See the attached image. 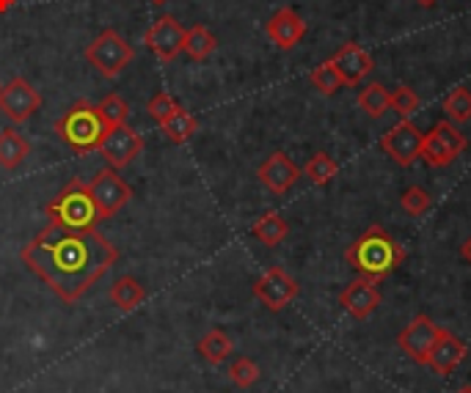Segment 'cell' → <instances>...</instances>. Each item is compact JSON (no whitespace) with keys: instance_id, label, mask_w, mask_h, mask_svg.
I'll use <instances>...</instances> for the list:
<instances>
[{"instance_id":"obj_1","label":"cell","mask_w":471,"mask_h":393,"mask_svg":"<svg viewBox=\"0 0 471 393\" xmlns=\"http://www.w3.org/2000/svg\"><path fill=\"white\" fill-rule=\"evenodd\" d=\"M22 265L42 278L64 303H78L116 261L119 250L97 228L75 232L58 223H47L22 248Z\"/></svg>"},{"instance_id":"obj_2","label":"cell","mask_w":471,"mask_h":393,"mask_svg":"<svg viewBox=\"0 0 471 393\" xmlns=\"http://www.w3.org/2000/svg\"><path fill=\"white\" fill-rule=\"evenodd\" d=\"M344 258H348V265L356 270V275L372 278V281H384L392 273L400 270V265L408 258V250L386 232L384 225H369L367 232L348 245L344 250Z\"/></svg>"},{"instance_id":"obj_3","label":"cell","mask_w":471,"mask_h":393,"mask_svg":"<svg viewBox=\"0 0 471 393\" xmlns=\"http://www.w3.org/2000/svg\"><path fill=\"white\" fill-rule=\"evenodd\" d=\"M108 133V124L100 116L97 105H91L88 100L75 102L64 116L55 121V135L61 143H67L75 154H91L100 151L103 141Z\"/></svg>"},{"instance_id":"obj_4","label":"cell","mask_w":471,"mask_h":393,"mask_svg":"<svg viewBox=\"0 0 471 393\" xmlns=\"http://www.w3.org/2000/svg\"><path fill=\"white\" fill-rule=\"evenodd\" d=\"M47 217L64 228H75V232H88V228L100 225V212L97 204H94L88 184H83L80 179H72L64 190H61L55 199L45 207Z\"/></svg>"},{"instance_id":"obj_5","label":"cell","mask_w":471,"mask_h":393,"mask_svg":"<svg viewBox=\"0 0 471 393\" xmlns=\"http://www.w3.org/2000/svg\"><path fill=\"white\" fill-rule=\"evenodd\" d=\"M83 58H86L103 78L111 80V78H119L124 70L130 67L133 58H136V50H133V45H130L128 39L119 34V30L108 28V30H103V34L86 47Z\"/></svg>"},{"instance_id":"obj_6","label":"cell","mask_w":471,"mask_h":393,"mask_svg":"<svg viewBox=\"0 0 471 393\" xmlns=\"http://www.w3.org/2000/svg\"><path fill=\"white\" fill-rule=\"evenodd\" d=\"M468 141L452 121H435L422 141V160L430 168H447L466 151Z\"/></svg>"},{"instance_id":"obj_7","label":"cell","mask_w":471,"mask_h":393,"mask_svg":"<svg viewBox=\"0 0 471 393\" xmlns=\"http://www.w3.org/2000/svg\"><path fill=\"white\" fill-rule=\"evenodd\" d=\"M438 333H442V327H438L430 316L417 314V316L397 333V347H400V352H402L408 360H414V364H419V366H427L430 349L435 347Z\"/></svg>"},{"instance_id":"obj_8","label":"cell","mask_w":471,"mask_h":393,"mask_svg":"<svg viewBox=\"0 0 471 393\" xmlns=\"http://www.w3.org/2000/svg\"><path fill=\"white\" fill-rule=\"evenodd\" d=\"M88 192H91L94 204H97V212H100L103 220L113 217L124 204L133 199V187L116 174V168H103L97 176L88 182Z\"/></svg>"},{"instance_id":"obj_9","label":"cell","mask_w":471,"mask_h":393,"mask_svg":"<svg viewBox=\"0 0 471 393\" xmlns=\"http://www.w3.org/2000/svg\"><path fill=\"white\" fill-rule=\"evenodd\" d=\"M422 141L425 133L408 119H400L389 133L381 138V149L402 168H411L417 160H422Z\"/></svg>"},{"instance_id":"obj_10","label":"cell","mask_w":471,"mask_h":393,"mask_svg":"<svg viewBox=\"0 0 471 393\" xmlns=\"http://www.w3.org/2000/svg\"><path fill=\"white\" fill-rule=\"evenodd\" d=\"M301 294L298 281L281 267H270L260 275V281L254 283V298L273 314L285 311L295 298Z\"/></svg>"},{"instance_id":"obj_11","label":"cell","mask_w":471,"mask_h":393,"mask_svg":"<svg viewBox=\"0 0 471 393\" xmlns=\"http://www.w3.org/2000/svg\"><path fill=\"white\" fill-rule=\"evenodd\" d=\"M185 25L174 17V14H163L157 17L144 34V45L149 47V53H154L157 61L171 63L177 61V55L182 53L185 45Z\"/></svg>"},{"instance_id":"obj_12","label":"cell","mask_w":471,"mask_h":393,"mask_svg":"<svg viewBox=\"0 0 471 393\" xmlns=\"http://www.w3.org/2000/svg\"><path fill=\"white\" fill-rule=\"evenodd\" d=\"M39 111H42V94L25 78H14L0 88V113L12 119L14 124L34 119Z\"/></svg>"},{"instance_id":"obj_13","label":"cell","mask_w":471,"mask_h":393,"mask_svg":"<svg viewBox=\"0 0 471 393\" xmlns=\"http://www.w3.org/2000/svg\"><path fill=\"white\" fill-rule=\"evenodd\" d=\"M144 151V138L141 133H136V129L130 124H116V127H108L105 133V141L100 146V154L105 157V162L111 168H124L130 166V162Z\"/></svg>"},{"instance_id":"obj_14","label":"cell","mask_w":471,"mask_h":393,"mask_svg":"<svg viewBox=\"0 0 471 393\" xmlns=\"http://www.w3.org/2000/svg\"><path fill=\"white\" fill-rule=\"evenodd\" d=\"M339 306L348 311L353 319L364 322L369 319L375 311L381 308V289H378V281H372V278H353L348 286H344L339 291Z\"/></svg>"},{"instance_id":"obj_15","label":"cell","mask_w":471,"mask_h":393,"mask_svg":"<svg viewBox=\"0 0 471 393\" xmlns=\"http://www.w3.org/2000/svg\"><path fill=\"white\" fill-rule=\"evenodd\" d=\"M331 63L336 67V72H339V78H342L344 86H359V83H364V78H369L375 72L372 55L361 45H356V42L342 45L334 53Z\"/></svg>"},{"instance_id":"obj_16","label":"cell","mask_w":471,"mask_h":393,"mask_svg":"<svg viewBox=\"0 0 471 393\" xmlns=\"http://www.w3.org/2000/svg\"><path fill=\"white\" fill-rule=\"evenodd\" d=\"M260 182L273 192V195H285L295 187V182L303 176L301 168L285 154V151H273L257 171Z\"/></svg>"},{"instance_id":"obj_17","label":"cell","mask_w":471,"mask_h":393,"mask_svg":"<svg viewBox=\"0 0 471 393\" xmlns=\"http://www.w3.org/2000/svg\"><path fill=\"white\" fill-rule=\"evenodd\" d=\"M265 34H268V39H270L278 50H293V47H298V45L303 42V37H306V22H303V17H301L295 9L285 6V9H278V12L268 20Z\"/></svg>"},{"instance_id":"obj_18","label":"cell","mask_w":471,"mask_h":393,"mask_svg":"<svg viewBox=\"0 0 471 393\" xmlns=\"http://www.w3.org/2000/svg\"><path fill=\"white\" fill-rule=\"evenodd\" d=\"M463 357H466V344H463L455 333H450V331H444V327H442V333H438L435 347L430 349L427 366H430L435 374L447 377V374H452V372L463 364Z\"/></svg>"},{"instance_id":"obj_19","label":"cell","mask_w":471,"mask_h":393,"mask_svg":"<svg viewBox=\"0 0 471 393\" xmlns=\"http://www.w3.org/2000/svg\"><path fill=\"white\" fill-rule=\"evenodd\" d=\"M108 298H111V303L119 311H133V308H138L146 300V289L133 275H121V278H116L111 283Z\"/></svg>"},{"instance_id":"obj_20","label":"cell","mask_w":471,"mask_h":393,"mask_svg":"<svg viewBox=\"0 0 471 393\" xmlns=\"http://www.w3.org/2000/svg\"><path fill=\"white\" fill-rule=\"evenodd\" d=\"M28 154H30V143L17 129H0V168L17 171Z\"/></svg>"},{"instance_id":"obj_21","label":"cell","mask_w":471,"mask_h":393,"mask_svg":"<svg viewBox=\"0 0 471 393\" xmlns=\"http://www.w3.org/2000/svg\"><path fill=\"white\" fill-rule=\"evenodd\" d=\"M251 234H254L262 245L276 248V245H281L287 240L290 225H287V220L281 212H265L260 220H254V225H251Z\"/></svg>"},{"instance_id":"obj_22","label":"cell","mask_w":471,"mask_h":393,"mask_svg":"<svg viewBox=\"0 0 471 393\" xmlns=\"http://www.w3.org/2000/svg\"><path fill=\"white\" fill-rule=\"evenodd\" d=\"M218 47V39L212 37V30L207 25H194L185 30V45L182 53L191 61H207Z\"/></svg>"},{"instance_id":"obj_23","label":"cell","mask_w":471,"mask_h":393,"mask_svg":"<svg viewBox=\"0 0 471 393\" xmlns=\"http://www.w3.org/2000/svg\"><path fill=\"white\" fill-rule=\"evenodd\" d=\"M359 108L369 119H381L392 111V91H386L384 83H367L359 91Z\"/></svg>"},{"instance_id":"obj_24","label":"cell","mask_w":471,"mask_h":393,"mask_svg":"<svg viewBox=\"0 0 471 393\" xmlns=\"http://www.w3.org/2000/svg\"><path fill=\"white\" fill-rule=\"evenodd\" d=\"M161 129L166 133V138L171 141V143H187L194 135H196V129H199V121H196V116L191 113V111H185L182 105L177 108V113L174 116H169L163 124H161Z\"/></svg>"},{"instance_id":"obj_25","label":"cell","mask_w":471,"mask_h":393,"mask_svg":"<svg viewBox=\"0 0 471 393\" xmlns=\"http://www.w3.org/2000/svg\"><path fill=\"white\" fill-rule=\"evenodd\" d=\"M199 355L207 360V364H224V360L235 352V341L224 333V331H207L199 341Z\"/></svg>"},{"instance_id":"obj_26","label":"cell","mask_w":471,"mask_h":393,"mask_svg":"<svg viewBox=\"0 0 471 393\" xmlns=\"http://www.w3.org/2000/svg\"><path fill=\"white\" fill-rule=\"evenodd\" d=\"M301 174H303L311 184L326 187V184H331L334 176L339 174V166H336V160H334L331 154L318 151V154H311V157H309V162L301 168Z\"/></svg>"},{"instance_id":"obj_27","label":"cell","mask_w":471,"mask_h":393,"mask_svg":"<svg viewBox=\"0 0 471 393\" xmlns=\"http://www.w3.org/2000/svg\"><path fill=\"white\" fill-rule=\"evenodd\" d=\"M444 113H447V121H452V124L471 121V91L466 86L455 88L447 96V100H444Z\"/></svg>"},{"instance_id":"obj_28","label":"cell","mask_w":471,"mask_h":393,"mask_svg":"<svg viewBox=\"0 0 471 393\" xmlns=\"http://www.w3.org/2000/svg\"><path fill=\"white\" fill-rule=\"evenodd\" d=\"M309 80H311V86L318 88L323 96H334V94L344 86L342 78H339V72H336V67L331 63V58L323 61L320 67H314V72L309 75Z\"/></svg>"},{"instance_id":"obj_29","label":"cell","mask_w":471,"mask_h":393,"mask_svg":"<svg viewBox=\"0 0 471 393\" xmlns=\"http://www.w3.org/2000/svg\"><path fill=\"white\" fill-rule=\"evenodd\" d=\"M400 207H402V212H408L411 217H422V215L430 212L433 199H430V192H427L425 187L414 184V187L402 190V195H400Z\"/></svg>"},{"instance_id":"obj_30","label":"cell","mask_w":471,"mask_h":393,"mask_svg":"<svg viewBox=\"0 0 471 393\" xmlns=\"http://www.w3.org/2000/svg\"><path fill=\"white\" fill-rule=\"evenodd\" d=\"M97 111H100V116L105 119L108 127L128 124V116H130L128 102H124L119 94H108V96H103V100L97 102Z\"/></svg>"},{"instance_id":"obj_31","label":"cell","mask_w":471,"mask_h":393,"mask_svg":"<svg viewBox=\"0 0 471 393\" xmlns=\"http://www.w3.org/2000/svg\"><path fill=\"white\" fill-rule=\"evenodd\" d=\"M419 108H422V100H419V94H417L414 88L400 86V88H394V91H392V111H394L400 119L414 116Z\"/></svg>"},{"instance_id":"obj_32","label":"cell","mask_w":471,"mask_h":393,"mask_svg":"<svg viewBox=\"0 0 471 393\" xmlns=\"http://www.w3.org/2000/svg\"><path fill=\"white\" fill-rule=\"evenodd\" d=\"M260 374H262L260 366L251 357H235L232 366H229V377L237 388H251L260 380Z\"/></svg>"},{"instance_id":"obj_33","label":"cell","mask_w":471,"mask_h":393,"mask_svg":"<svg viewBox=\"0 0 471 393\" xmlns=\"http://www.w3.org/2000/svg\"><path fill=\"white\" fill-rule=\"evenodd\" d=\"M177 102H174V96L171 94H166V91H161V94H154L152 100L146 102V113L157 121V124H163L169 116H174L177 113Z\"/></svg>"},{"instance_id":"obj_34","label":"cell","mask_w":471,"mask_h":393,"mask_svg":"<svg viewBox=\"0 0 471 393\" xmlns=\"http://www.w3.org/2000/svg\"><path fill=\"white\" fill-rule=\"evenodd\" d=\"M460 258L466 261V265H471V237L463 240V245H460Z\"/></svg>"},{"instance_id":"obj_35","label":"cell","mask_w":471,"mask_h":393,"mask_svg":"<svg viewBox=\"0 0 471 393\" xmlns=\"http://www.w3.org/2000/svg\"><path fill=\"white\" fill-rule=\"evenodd\" d=\"M14 6V0H0V14H6Z\"/></svg>"},{"instance_id":"obj_36","label":"cell","mask_w":471,"mask_h":393,"mask_svg":"<svg viewBox=\"0 0 471 393\" xmlns=\"http://www.w3.org/2000/svg\"><path fill=\"white\" fill-rule=\"evenodd\" d=\"M417 4H419L422 9H430V6H435V4H438V0H417Z\"/></svg>"},{"instance_id":"obj_37","label":"cell","mask_w":471,"mask_h":393,"mask_svg":"<svg viewBox=\"0 0 471 393\" xmlns=\"http://www.w3.org/2000/svg\"><path fill=\"white\" fill-rule=\"evenodd\" d=\"M455 393H471V385H460V388H458Z\"/></svg>"},{"instance_id":"obj_38","label":"cell","mask_w":471,"mask_h":393,"mask_svg":"<svg viewBox=\"0 0 471 393\" xmlns=\"http://www.w3.org/2000/svg\"><path fill=\"white\" fill-rule=\"evenodd\" d=\"M152 4H154V6H166V4H169V0H152Z\"/></svg>"},{"instance_id":"obj_39","label":"cell","mask_w":471,"mask_h":393,"mask_svg":"<svg viewBox=\"0 0 471 393\" xmlns=\"http://www.w3.org/2000/svg\"><path fill=\"white\" fill-rule=\"evenodd\" d=\"M0 88H4V86H0Z\"/></svg>"}]
</instances>
